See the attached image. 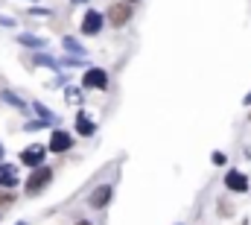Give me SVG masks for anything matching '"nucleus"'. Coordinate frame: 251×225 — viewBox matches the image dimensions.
I'll use <instances>...</instances> for the list:
<instances>
[{"label":"nucleus","mask_w":251,"mask_h":225,"mask_svg":"<svg viewBox=\"0 0 251 225\" xmlns=\"http://www.w3.org/2000/svg\"><path fill=\"white\" fill-rule=\"evenodd\" d=\"M82 85H85V88H97V91H102V88H108V73H105L102 67H91V70H85Z\"/></svg>","instance_id":"f03ea898"},{"label":"nucleus","mask_w":251,"mask_h":225,"mask_svg":"<svg viewBox=\"0 0 251 225\" xmlns=\"http://www.w3.org/2000/svg\"><path fill=\"white\" fill-rule=\"evenodd\" d=\"M32 109H35V112L41 114V117H44V120H47V123H53V120H56V114H53V112H47V109H44V106H41V103H32Z\"/></svg>","instance_id":"ddd939ff"},{"label":"nucleus","mask_w":251,"mask_h":225,"mask_svg":"<svg viewBox=\"0 0 251 225\" xmlns=\"http://www.w3.org/2000/svg\"><path fill=\"white\" fill-rule=\"evenodd\" d=\"M111 196H114V187L111 184H102V187H97L94 190V196H91V208H105L108 202H111Z\"/></svg>","instance_id":"0eeeda50"},{"label":"nucleus","mask_w":251,"mask_h":225,"mask_svg":"<svg viewBox=\"0 0 251 225\" xmlns=\"http://www.w3.org/2000/svg\"><path fill=\"white\" fill-rule=\"evenodd\" d=\"M24 47H44V38H38V35H21L18 38Z\"/></svg>","instance_id":"f8f14e48"},{"label":"nucleus","mask_w":251,"mask_h":225,"mask_svg":"<svg viewBox=\"0 0 251 225\" xmlns=\"http://www.w3.org/2000/svg\"><path fill=\"white\" fill-rule=\"evenodd\" d=\"M18 184V175H15V167L12 164H0V187H15Z\"/></svg>","instance_id":"1a4fd4ad"},{"label":"nucleus","mask_w":251,"mask_h":225,"mask_svg":"<svg viewBox=\"0 0 251 225\" xmlns=\"http://www.w3.org/2000/svg\"><path fill=\"white\" fill-rule=\"evenodd\" d=\"M67 100H70V103H82V97H79V91H73V88L67 91Z\"/></svg>","instance_id":"2eb2a0df"},{"label":"nucleus","mask_w":251,"mask_h":225,"mask_svg":"<svg viewBox=\"0 0 251 225\" xmlns=\"http://www.w3.org/2000/svg\"><path fill=\"white\" fill-rule=\"evenodd\" d=\"M0 24H3V27H15V21H12V18H3V15H0Z\"/></svg>","instance_id":"f3484780"},{"label":"nucleus","mask_w":251,"mask_h":225,"mask_svg":"<svg viewBox=\"0 0 251 225\" xmlns=\"http://www.w3.org/2000/svg\"><path fill=\"white\" fill-rule=\"evenodd\" d=\"M76 225H91V223H88V220H82V223H76Z\"/></svg>","instance_id":"a211bd4d"},{"label":"nucleus","mask_w":251,"mask_h":225,"mask_svg":"<svg viewBox=\"0 0 251 225\" xmlns=\"http://www.w3.org/2000/svg\"><path fill=\"white\" fill-rule=\"evenodd\" d=\"M70 146H73V138H70L67 132L56 129V132L50 135V143H47V149H50V152H67Z\"/></svg>","instance_id":"7ed1b4c3"},{"label":"nucleus","mask_w":251,"mask_h":225,"mask_svg":"<svg viewBox=\"0 0 251 225\" xmlns=\"http://www.w3.org/2000/svg\"><path fill=\"white\" fill-rule=\"evenodd\" d=\"M64 50H70V53H85L82 44H79L76 38H64Z\"/></svg>","instance_id":"4468645a"},{"label":"nucleus","mask_w":251,"mask_h":225,"mask_svg":"<svg viewBox=\"0 0 251 225\" xmlns=\"http://www.w3.org/2000/svg\"><path fill=\"white\" fill-rule=\"evenodd\" d=\"M128 18H131V6H126V3H114V6L108 9V21H111L114 27H123Z\"/></svg>","instance_id":"6e6552de"},{"label":"nucleus","mask_w":251,"mask_h":225,"mask_svg":"<svg viewBox=\"0 0 251 225\" xmlns=\"http://www.w3.org/2000/svg\"><path fill=\"white\" fill-rule=\"evenodd\" d=\"M100 29H102V15L94 12V9L85 12V18H82V32H85V35H97Z\"/></svg>","instance_id":"39448f33"},{"label":"nucleus","mask_w":251,"mask_h":225,"mask_svg":"<svg viewBox=\"0 0 251 225\" xmlns=\"http://www.w3.org/2000/svg\"><path fill=\"white\" fill-rule=\"evenodd\" d=\"M0 100H3V103H9V106H15V109H26V103H24L18 94H12V91H3V94H0Z\"/></svg>","instance_id":"9b49d317"},{"label":"nucleus","mask_w":251,"mask_h":225,"mask_svg":"<svg viewBox=\"0 0 251 225\" xmlns=\"http://www.w3.org/2000/svg\"><path fill=\"white\" fill-rule=\"evenodd\" d=\"M246 103H251V91H249V97H246Z\"/></svg>","instance_id":"6ab92c4d"},{"label":"nucleus","mask_w":251,"mask_h":225,"mask_svg":"<svg viewBox=\"0 0 251 225\" xmlns=\"http://www.w3.org/2000/svg\"><path fill=\"white\" fill-rule=\"evenodd\" d=\"M131 3H134V0H131Z\"/></svg>","instance_id":"4be33fe9"},{"label":"nucleus","mask_w":251,"mask_h":225,"mask_svg":"<svg viewBox=\"0 0 251 225\" xmlns=\"http://www.w3.org/2000/svg\"><path fill=\"white\" fill-rule=\"evenodd\" d=\"M94 129H97V126H94V120H91L88 114H79V117H76V132H79V135L88 138V135H94Z\"/></svg>","instance_id":"9d476101"},{"label":"nucleus","mask_w":251,"mask_h":225,"mask_svg":"<svg viewBox=\"0 0 251 225\" xmlns=\"http://www.w3.org/2000/svg\"><path fill=\"white\" fill-rule=\"evenodd\" d=\"M12 199H15L12 193H0V205H12Z\"/></svg>","instance_id":"dca6fc26"},{"label":"nucleus","mask_w":251,"mask_h":225,"mask_svg":"<svg viewBox=\"0 0 251 225\" xmlns=\"http://www.w3.org/2000/svg\"><path fill=\"white\" fill-rule=\"evenodd\" d=\"M44 155H47L44 146H29V149L21 152V164H26V167H41V164H44Z\"/></svg>","instance_id":"20e7f679"},{"label":"nucleus","mask_w":251,"mask_h":225,"mask_svg":"<svg viewBox=\"0 0 251 225\" xmlns=\"http://www.w3.org/2000/svg\"><path fill=\"white\" fill-rule=\"evenodd\" d=\"M225 187L234 190V193H246V190H249V178H246L240 169H231V172L225 175Z\"/></svg>","instance_id":"423d86ee"},{"label":"nucleus","mask_w":251,"mask_h":225,"mask_svg":"<svg viewBox=\"0 0 251 225\" xmlns=\"http://www.w3.org/2000/svg\"><path fill=\"white\" fill-rule=\"evenodd\" d=\"M73 3H82V0H73Z\"/></svg>","instance_id":"aec40b11"},{"label":"nucleus","mask_w":251,"mask_h":225,"mask_svg":"<svg viewBox=\"0 0 251 225\" xmlns=\"http://www.w3.org/2000/svg\"><path fill=\"white\" fill-rule=\"evenodd\" d=\"M50 181H53V169L41 164V167H35L32 172H29V178L24 181V190H26L29 196H38V193H41Z\"/></svg>","instance_id":"f257e3e1"},{"label":"nucleus","mask_w":251,"mask_h":225,"mask_svg":"<svg viewBox=\"0 0 251 225\" xmlns=\"http://www.w3.org/2000/svg\"><path fill=\"white\" fill-rule=\"evenodd\" d=\"M18 225H26V223H18Z\"/></svg>","instance_id":"412c9836"}]
</instances>
